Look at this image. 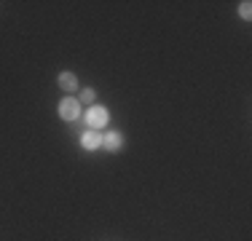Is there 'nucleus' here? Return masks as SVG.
<instances>
[{
    "instance_id": "nucleus-6",
    "label": "nucleus",
    "mask_w": 252,
    "mask_h": 241,
    "mask_svg": "<svg viewBox=\"0 0 252 241\" xmlns=\"http://www.w3.org/2000/svg\"><path fill=\"white\" fill-rule=\"evenodd\" d=\"M94 99V91L92 89H86V91H81V102H92Z\"/></svg>"
},
{
    "instance_id": "nucleus-7",
    "label": "nucleus",
    "mask_w": 252,
    "mask_h": 241,
    "mask_svg": "<svg viewBox=\"0 0 252 241\" xmlns=\"http://www.w3.org/2000/svg\"><path fill=\"white\" fill-rule=\"evenodd\" d=\"M250 5H252V3H242V16H244V19H250V16H252V8H250Z\"/></svg>"
},
{
    "instance_id": "nucleus-1",
    "label": "nucleus",
    "mask_w": 252,
    "mask_h": 241,
    "mask_svg": "<svg viewBox=\"0 0 252 241\" xmlns=\"http://www.w3.org/2000/svg\"><path fill=\"white\" fill-rule=\"evenodd\" d=\"M78 113H81V102L78 99H70V96H64L62 102H59V116L64 120H75Z\"/></svg>"
},
{
    "instance_id": "nucleus-3",
    "label": "nucleus",
    "mask_w": 252,
    "mask_h": 241,
    "mask_svg": "<svg viewBox=\"0 0 252 241\" xmlns=\"http://www.w3.org/2000/svg\"><path fill=\"white\" fill-rule=\"evenodd\" d=\"M81 145H83L86 150H97L99 145H102V137L97 134V131H86V134L81 137Z\"/></svg>"
},
{
    "instance_id": "nucleus-4",
    "label": "nucleus",
    "mask_w": 252,
    "mask_h": 241,
    "mask_svg": "<svg viewBox=\"0 0 252 241\" xmlns=\"http://www.w3.org/2000/svg\"><path fill=\"white\" fill-rule=\"evenodd\" d=\"M59 86H62L64 91H73L75 89V75L73 72H62V75H59Z\"/></svg>"
},
{
    "instance_id": "nucleus-2",
    "label": "nucleus",
    "mask_w": 252,
    "mask_h": 241,
    "mask_svg": "<svg viewBox=\"0 0 252 241\" xmlns=\"http://www.w3.org/2000/svg\"><path fill=\"white\" fill-rule=\"evenodd\" d=\"M86 120H89L92 129H102V126L107 123V110H105V107H99V105H94L92 110L86 113Z\"/></svg>"
},
{
    "instance_id": "nucleus-5",
    "label": "nucleus",
    "mask_w": 252,
    "mask_h": 241,
    "mask_svg": "<svg viewBox=\"0 0 252 241\" xmlns=\"http://www.w3.org/2000/svg\"><path fill=\"white\" fill-rule=\"evenodd\" d=\"M102 145H105L107 150H118V148H121V137H118V134H107L105 140H102Z\"/></svg>"
}]
</instances>
